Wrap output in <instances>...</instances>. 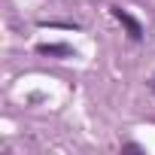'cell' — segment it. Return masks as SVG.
I'll use <instances>...</instances> for the list:
<instances>
[{"instance_id": "6da1fadb", "label": "cell", "mask_w": 155, "mask_h": 155, "mask_svg": "<svg viewBox=\"0 0 155 155\" xmlns=\"http://www.w3.org/2000/svg\"><path fill=\"white\" fill-rule=\"evenodd\" d=\"M110 12H113V15H116V18L128 28V37H131V40H140V37H143V25H140L131 12H125L122 6H110Z\"/></svg>"}, {"instance_id": "7a4b0ae2", "label": "cell", "mask_w": 155, "mask_h": 155, "mask_svg": "<svg viewBox=\"0 0 155 155\" xmlns=\"http://www.w3.org/2000/svg\"><path fill=\"white\" fill-rule=\"evenodd\" d=\"M37 52L40 55H70V46H64V43H43Z\"/></svg>"}]
</instances>
